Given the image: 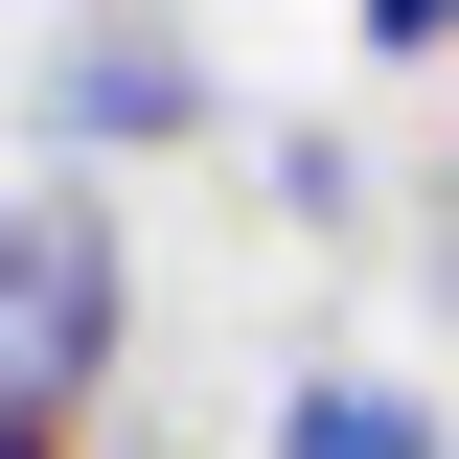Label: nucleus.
Segmentation results:
<instances>
[{"instance_id":"nucleus-4","label":"nucleus","mask_w":459,"mask_h":459,"mask_svg":"<svg viewBox=\"0 0 459 459\" xmlns=\"http://www.w3.org/2000/svg\"><path fill=\"white\" fill-rule=\"evenodd\" d=\"M368 23V69H459V0H344Z\"/></svg>"},{"instance_id":"nucleus-5","label":"nucleus","mask_w":459,"mask_h":459,"mask_svg":"<svg viewBox=\"0 0 459 459\" xmlns=\"http://www.w3.org/2000/svg\"><path fill=\"white\" fill-rule=\"evenodd\" d=\"M0 459H92V437H47V413H0Z\"/></svg>"},{"instance_id":"nucleus-2","label":"nucleus","mask_w":459,"mask_h":459,"mask_svg":"<svg viewBox=\"0 0 459 459\" xmlns=\"http://www.w3.org/2000/svg\"><path fill=\"white\" fill-rule=\"evenodd\" d=\"M23 138H47V184H115V161H184V138H230V69L184 47L161 0H69L47 47H23Z\"/></svg>"},{"instance_id":"nucleus-3","label":"nucleus","mask_w":459,"mask_h":459,"mask_svg":"<svg viewBox=\"0 0 459 459\" xmlns=\"http://www.w3.org/2000/svg\"><path fill=\"white\" fill-rule=\"evenodd\" d=\"M253 459H459V413L413 391V368H276Z\"/></svg>"},{"instance_id":"nucleus-1","label":"nucleus","mask_w":459,"mask_h":459,"mask_svg":"<svg viewBox=\"0 0 459 459\" xmlns=\"http://www.w3.org/2000/svg\"><path fill=\"white\" fill-rule=\"evenodd\" d=\"M138 368V230H115V184H0V413H47V437H92V391Z\"/></svg>"}]
</instances>
